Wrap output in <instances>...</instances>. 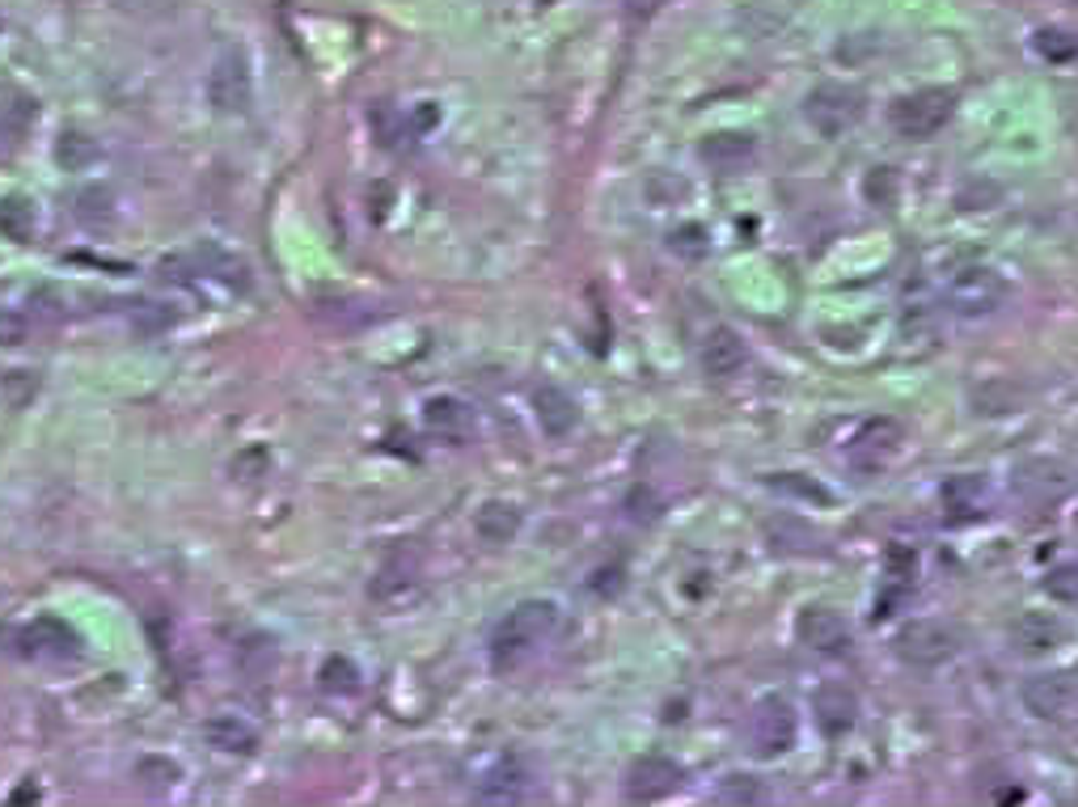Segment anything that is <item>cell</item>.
<instances>
[{
	"mask_svg": "<svg viewBox=\"0 0 1078 807\" xmlns=\"http://www.w3.org/2000/svg\"><path fill=\"white\" fill-rule=\"evenodd\" d=\"M554 630H558V609L551 600H521L491 635V668L495 672L521 668Z\"/></svg>",
	"mask_w": 1078,
	"mask_h": 807,
	"instance_id": "6da1fadb",
	"label": "cell"
},
{
	"mask_svg": "<svg viewBox=\"0 0 1078 807\" xmlns=\"http://www.w3.org/2000/svg\"><path fill=\"white\" fill-rule=\"evenodd\" d=\"M952 111H956V94H948V90H918V94L897 97L888 106V123L906 140H931L934 132L948 127Z\"/></svg>",
	"mask_w": 1078,
	"mask_h": 807,
	"instance_id": "7a4b0ae2",
	"label": "cell"
},
{
	"mask_svg": "<svg viewBox=\"0 0 1078 807\" xmlns=\"http://www.w3.org/2000/svg\"><path fill=\"white\" fill-rule=\"evenodd\" d=\"M795 736H799V719H795V706L778 693H766L753 702L749 711V744L757 757H783L795 748Z\"/></svg>",
	"mask_w": 1078,
	"mask_h": 807,
	"instance_id": "3957f363",
	"label": "cell"
},
{
	"mask_svg": "<svg viewBox=\"0 0 1078 807\" xmlns=\"http://www.w3.org/2000/svg\"><path fill=\"white\" fill-rule=\"evenodd\" d=\"M956 647H960V635L948 626V621H939V618L906 621V626L897 630V639H892L897 660H901V664H910V668L948 664V660L956 656Z\"/></svg>",
	"mask_w": 1078,
	"mask_h": 807,
	"instance_id": "277c9868",
	"label": "cell"
},
{
	"mask_svg": "<svg viewBox=\"0 0 1078 807\" xmlns=\"http://www.w3.org/2000/svg\"><path fill=\"white\" fill-rule=\"evenodd\" d=\"M943 301L960 317H990L1006 301V284L994 266H960L943 284Z\"/></svg>",
	"mask_w": 1078,
	"mask_h": 807,
	"instance_id": "5b68a950",
	"label": "cell"
},
{
	"mask_svg": "<svg viewBox=\"0 0 1078 807\" xmlns=\"http://www.w3.org/2000/svg\"><path fill=\"white\" fill-rule=\"evenodd\" d=\"M804 115H808V123H813L820 136L834 140V136L850 132L862 119V94L859 90H846V85H820L804 102Z\"/></svg>",
	"mask_w": 1078,
	"mask_h": 807,
	"instance_id": "8992f818",
	"label": "cell"
},
{
	"mask_svg": "<svg viewBox=\"0 0 1078 807\" xmlns=\"http://www.w3.org/2000/svg\"><path fill=\"white\" fill-rule=\"evenodd\" d=\"M901 444H906V431H901L897 419H867V423L855 431V440L846 444V457H850L855 470L876 474V470H885L888 461L901 452Z\"/></svg>",
	"mask_w": 1078,
	"mask_h": 807,
	"instance_id": "52a82bcc",
	"label": "cell"
},
{
	"mask_svg": "<svg viewBox=\"0 0 1078 807\" xmlns=\"http://www.w3.org/2000/svg\"><path fill=\"white\" fill-rule=\"evenodd\" d=\"M208 97H212L216 111H224V115H241L250 106L254 90H250V64H245L241 51L229 48L216 55L212 72H208Z\"/></svg>",
	"mask_w": 1078,
	"mask_h": 807,
	"instance_id": "ba28073f",
	"label": "cell"
},
{
	"mask_svg": "<svg viewBox=\"0 0 1078 807\" xmlns=\"http://www.w3.org/2000/svg\"><path fill=\"white\" fill-rule=\"evenodd\" d=\"M1075 491V470L1061 461H1024L1015 470V495L1028 499L1032 507H1049L1057 499H1066Z\"/></svg>",
	"mask_w": 1078,
	"mask_h": 807,
	"instance_id": "9c48e42d",
	"label": "cell"
},
{
	"mask_svg": "<svg viewBox=\"0 0 1078 807\" xmlns=\"http://www.w3.org/2000/svg\"><path fill=\"white\" fill-rule=\"evenodd\" d=\"M681 765H672L669 757H639L626 769V799L630 804H656V799H669L672 790L681 786Z\"/></svg>",
	"mask_w": 1078,
	"mask_h": 807,
	"instance_id": "30bf717a",
	"label": "cell"
},
{
	"mask_svg": "<svg viewBox=\"0 0 1078 807\" xmlns=\"http://www.w3.org/2000/svg\"><path fill=\"white\" fill-rule=\"evenodd\" d=\"M813 714H816V727L825 736L841 740L855 727V719H859V693L846 685V681H825L813 693Z\"/></svg>",
	"mask_w": 1078,
	"mask_h": 807,
	"instance_id": "8fae6325",
	"label": "cell"
},
{
	"mask_svg": "<svg viewBox=\"0 0 1078 807\" xmlns=\"http://www.w3.org/2000/svg\"><path fill=\"white\" fill-rule=\"evenodd\" d=\"M795 639L804 642L808 651L838 656V651H846V647H850V626H846V618H841V614L825 609V605H816V609H804V614L795 618Z\"/></svg>",
	"mask_w": 1078,
	"mask_h": 807,
	"instance_id": "7c38bea8",
	"label": "cell"
},
{
	"mask_svg": "<svg viewBox=\"0 0 1078 807\" xmlns=\"http://www.w3.org/2000/svg\"><path fill=\"white\" fill-rule=\"evenodd\" d=\"M419 593H423V579H419V567L407 563V558L385 563V567L373 575V584H368V596H373L381 609H407V605L419 600Z\"/></svg>",
	"mask_w": 1078,
	"mask_h": 807,
	"instance_id": "4fadbf2b",
	"label": "cell"
},
{
	"mask_svg": "<svg viewBox=\"0 0 1078 807\" xmlns=\"http://www.w3.org/2000/svg\"><path fill=\"white\" fill-rule=\"evenodd\" d=\"M528 783H533V778H528L525 761L503 757L479 778L474 799H479V804H521V799L528 795Z\"/></svg>",
	"mask_w": 1078,
	"mask_h": 807,
	"instance_id": "5bb4252c",
	"label": "cell"
},
{
	"mask_svg": "<svg viewBox=\"0 0 1078 807\" xmlns=\"http://www.w3.org/2000/svg\"><path fill=\"white\" fill-rule=\"evenodd\" d=\"M698 157L715 169V174H741L757 157V144H753V136H744V132H719V136L702 140Z\"/></svg>",
	"mask_w": 1078,
	"mask_h": 807,
	"instance_id": "9a60e30c",
	"label": "cell"
},
{
	"mask_svg": "<svg viewBox=\"0 0 1078 807\" xmlns=\"http://www.w3.org/2000/svg\"><path fill=\"white\" fill-rule=\"evenodd\" d=\"M744 359H749L744 338L732 326H715V331L702 338V368L711 377H736L744 368Z\"/></svg>",
	"mask_w": 1078,
	"mask_h": 807,
	"instance_id": "2e32d148",
	"label": "cell"
},
{
	"mask_svg": "<svg viewBox=\"0 0 1078 807\" xmlns=\"http://www.w3.org/2000/svg\"><path fill=\"white\" fill-rule=\"evenodd\" d=\"M1075 702V689L1066 677H1054V672H1040L1024 685V706H1028L1036 719H1061L1066 706Z\"/></svg>",
	"mask_w": 1078,
	"mask_h": 807,
	"instance_id": "e0dca14e",
	"label": "cell"
},
{
	"mask_svg": "<svg viewBox=\"0 0 1078 807\" xmlns=\"http://www.w3.org/2000/svg\"><path fill=\"white\" fill-rule=\"evenodd\" d=\"M1061 639H1066V626H1061L1054 614H1024V618L1011 626V642H1015L1024 656H1045V651H1054Z\"/></svg>",
	"mask_w": 1078,
	"mask_h": 807,
	"instance_id": "ac0fdd59",
	"label": "cell"
},
{
	"mask_svg": "<svg viewBox=\"0 0 1078 807\" xmlns=\"http://www.w3.org/2000/svg\"><path fill=\"white\" fill-rule=\"evenodd\" d=\"M533 410H537V423H542L546 436H567L575 428V419H579L575 398L567 389H558V385H542L533 394Z\"/></svg>",
	"mask_w": 1078,
	"mask_h": 807,
	"instance_id": "d6986e66",
	"label": "cell"
},
{
	"mask_svg": "<svg viewBox=\"0 0 1078 807\" xmlns=\"http://www.w3.org/2000/svg\"><path fill=\"white\" fill-rule=\"evenodd\" d=\"M203 740L212 744V748H220V753H254L259 748V732L241 719V714H212L208 723H203Z\"/></svg>",
	"mask_w": 1078,
	"mask_h": 807,
	"instance_id": "ffe728a7",
	"label": "cell"
},
{
	"mask_svg": "<svg viewBox=\"0 0 1078 807\" xmlns=\"http://www.w3.org/2000/svg\"><path fill=\"white\" fill-rule=\"evenodd\" d=\"M474 533L482 542H491V546H503V542H512L521 533V512L512 503H503V499H491V503H482L479 516H474Z\"/></svg>",
	"mask_w": 1078,
	"mask_h": 807,
	"instance_id": "44dd1931",
	"label": "cell"
},
{
	"mask_svg": "<svg viewBox=\"0 0 1078 807\" xmlns=\"http://www.w3.org/2000/svg\"><path fill=\"white\" fill-rule=\"evenodd\" d=\"M22 647L30 656H69V651H76V635H72L64 621L39 618L22 635Z\"/></svg>",
	"mask_w": 1078,
	"mask_h": 807,
	"instance_id": "7402d4cb",
	"label": "cell"
},
{
	"mask_svg": "<svg viewBox=\"0 0 1078 807\" xmlns=\"http://www.w3.org/2000/svg\"><path fill=\"white\" fill-rule=\"evenodd\" d=\"M132 778H136V786H140L144 795L161 799V795H169V790L178 786L182 769H178L169 757H140L136 761V769H132Z\"/></svg>",
	"mask_w": 1078,
	"mask_h": 807,
	"instance_id": "603a6c76",
	"label": "cell"
},
{
	"mask_svg": "<svg viewBox=\"0 0 1078 807\" xmlns=\"http://www.w3.org/2000/svg\"><path fill=\"white\" fill-rule=\"evenodd\" d=\"M428 428L449 436V440H461L470 431V410L457 402V398H431L428 402Z\"/></svg>",
	"mask_w": 1078,
	"mask_h": 807,
	"instance_id": "cb8c5ba5",
	"label": "cell"
},
{
	"mask_svg": "<svg viewBox=\"0 0 1078 807\" xmlns=\"http://www.w3.org/2000/svg\"><path fill=\"white\" fill-rule=\"evenodd\" d=\"M0 233H4V238H13V241L34 238V208L25 203L22 195L0 199Z\"/></svg>",
	"mask_w": 1078,
	"mask_h": 807,
	"instance_id": "d4e9b609",
	"label": "cell"
},
{
	"mask_svg": "<svg viewBox=\"0 0 1078 807\" xmlns=\"http://www.w3.org/2000/svg\"><path fill=\"white\" fill-rule=\"evenodd\" d=\"M322 689L331 693V698H347V693H356L359 689V672L352 660H343V656H331L326 664H322Z\"/></svg>",
	"mask_w": 1078,
	"mask_h": 807,
	"instance_id": "484cf974",
	"label": "cell"
},
{
	"mask_svg": "<svg viewBox=\"0 0 1078 807\" xmlns=\"http://www.w3.org/2000/svg\"><path fill=\"white\" fill-rule=\"evenodd\" d=\"M715 799H719V804H732V807L762 804V786H757V778H753V774H728V778L719 783Z\"/></svg>",
	"mask_w": 1078,
	"mask_h": 807,
	"instance_id": "4316f807",
	"label": "cell"
},
{
	"mask_svg": "<svg viewBox=\"0 0 1078 807\" xmlns=\"http://www.w3.org/2000/svg\"><path fill=\"white\" fill-rule=\"evenodd\" d=\"M943 503L956 507V512H964V516H977V507H982V482H977V478H956V482H948V486H943Z\"/></svg>",
	"mask_w": 1078,
	"mask_h": 807,
	"instance_id": "83f0119b",
	"label": "cell"
},
{
	"mask_svg": "<svg viewBox=\"0 0 1078 807\" xmlns=\"http://www.w3.org/2000/svg\"><path fill=\"white\" fill-rule=\"evenodd\" d=\"M1045 593L1061 600V605H1078V567L1075 563H1061L1045 575Z\"/></svg>",
	"mask_w": 1078,
	"mask_h": 807,
	"instance_id": "f1b7e54d",
	"label": "cell"
},
{
	"mask_svg": "<svg viewBox=\"0 0 1078 807\" xmlns=\"http://www.w3.org/2000/svg\"><path fill=\"white\" fill-rule=\"evenodd\" d=\"M669 245L672 254H681V259H702L707 254V229L702 224H681L669 238Z\"/></svg>",
	"mask_w": 1078,
	"mask_h": 807,
	"instance_id": "f546056e",
	"label": "cell"
},
{
	"mask_svg": "<svg viewBox=\"0 0 1078 807\" xmlns=\"http://www.w3.org/2000/svg\"><path fill=\"white\" fill-rule=\"evenodd\" d=\"M1036 48H1040L1045 60H1070V55L1078 51V43L1070 39V34H1061V30H1040V34H1036Z\"/></svg>",
	"mask_w": 1078,
	"mask_h": 807,
	"instance_id": "4dcf8cb0",
	"label": "cell"
},
{
	"mask_svg": "<svg viewBox=\"0 0 1078 807\" xmlns=\"http://www.w3.org/2000/svg\"><path fill=\"white\" fill-rule=\"evenodd\" d=\"M25 338V317L13 310H0V347H18Z\"/></svg>",
	"mask_w": 1078,
	"mask_h": 807,
	"instance_id": "1f68e13d",
	"label": "cell"
},
{
	"mask_svg": "<svg viewBox=\"0 0 1078 807\" xmlns=\"http://www.w3.org/2000/svg\"><path fill=\"white\" fill-rule=\"evenodd\" d=\"M664 0H626V9H630V18H651L656 9H660Z\"/></svg>",
	"mask_w": 1078,
	"mask_h": 807,
	"instance_id": "d6a6232c",
	"label": "cell"
}]
</instances>
